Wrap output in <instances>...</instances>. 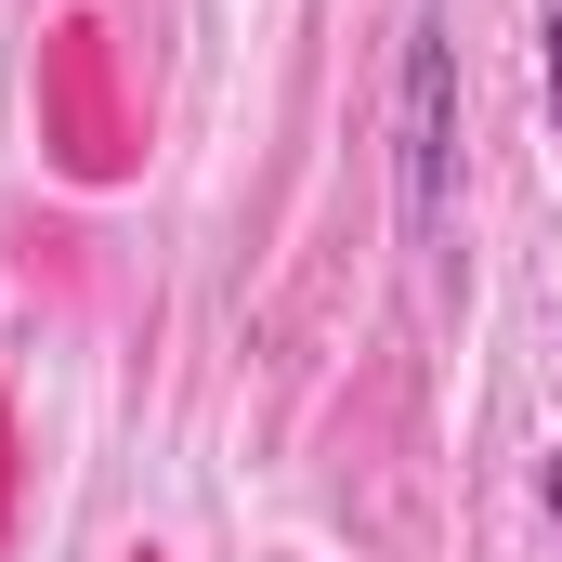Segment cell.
Instances as JSON below:
<instances>
[{"instance_id": "obj_1", "label": "cell", "mask_w": 562, "mask_h": 562, "mask_svg": "<svg viewBox=\"0 0 562 562\" xmlns=\"http://www.w3.org/2000/svg\"><path fill=\"white\" fill-rule=\"evenodd\" d=\"M393 210L419 249L458 223V26H445V0H419L406 79H393Z\"/></svg>"}, {"instance_id": "obj_2", "label": "cell", "mask_w": 562, "mask_h": 562, "mask_svg": "<svg viewBox=\"0 0 562 562\" xmlns=\"http://www.w3.org/2000/svg\"><path fill=\"white\" fill-rule=\"evenodd\" d=\"M537 79H550V119H562V13L537 26Z\"/></svg>"}, {"instance_id": "obj_3", "label": "cell", "mask_w": 562, "mask_h": 562, "mask_svg": "<svg viewBox=\"0 0 562 562\" xmlns=\"http://www.w3.org/2000/svg\"><path fill=\"white\" fill-rule=\"evenodd\" d=\"M537 510H550V537H562V445L537 458Z\"/></svg>"}]
</instances>
